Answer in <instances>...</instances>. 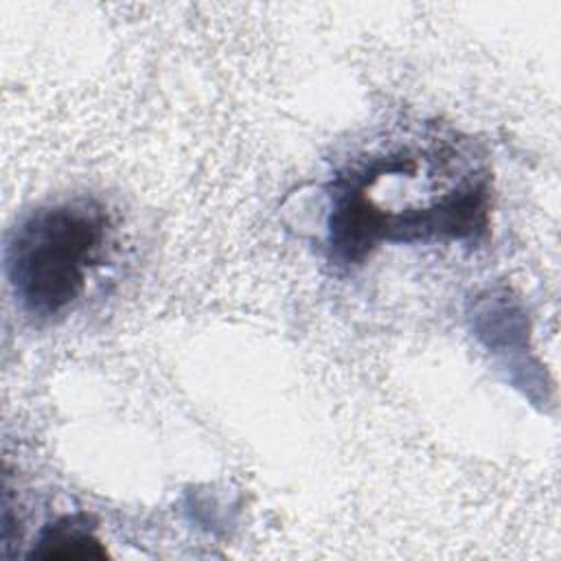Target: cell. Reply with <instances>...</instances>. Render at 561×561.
<instances>
[{
    "label": "cell",
    "instance_id": "cell-2",
    "mask_svg": "<svg viewBox=\"0 0 561 561\" xmlns=\"http://www.w3.org/2000/svg\"><path fill=\"white\" fill-rule=\"evenodd\" d=\"M486 226V180H467L425 206L401 210H379L357 188L335 180L329 215V250L333 263L355 265L383 241H465L484 234Z\"/></svg>",
    "mask_w": 561,
    "mask_h": 561
},
{
    "label": "cell",
    "instance_id": "cell-3",
    "mask_svg": "<svg viewBox=\"0 0 561 561\" xmlns=\"http://www.w3.org/2000/svg\"><path fill=\"white\" fill-rule=\"evenodd\" d=\"M28 557L64 561L105 559L107 550L94 533V519L88 513H75L44 526Z\"/></svg>",
    "mask_w": 561,
    "mask_h": 561
},
{
    "label": "cell",
    "instance_id": "cell-1",
    "mask_svg": "<svg viewBox=\"0 0 561 561\" xmlns=\"http://www.w3.org/2000/svg\"><path fill=\"white\" fill-rule=\"evenodd\" d=\"M107 234L105 208L88 197L31 210L4 250L7 276L24 313L53 320L68 311L83 294L92 265L101 261Z\"/></svg>",
    "mask_w": 561,
    "mask_h": 561
}]
</instances>
